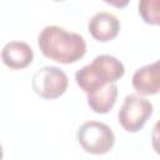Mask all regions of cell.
Listing matches in <instances>:
<instances>
[{"mask_svg":"<svg viewBox=\"0 0 160 160\" xmlns=\"http://www.w3.org/2000/svg\"><path fill=\"white\" fill-rule=\"evenodd\" d=\"M1 59L8 68L20 70L32 62L34 52L30 45L24 41H10L2 48Z\"/></svg>","mask_w":160,"mask_h":160,"instance_id":"cell-8","label":"cell"},{"mask_svg":"<svg viewBox=\"0 0 160 160\" xmlns=\"http://www.w3.org/2000/svg\"><path fill=\"white\" fill-rule=\"evenodd\" d=\"M54 1H62V0H54Z\"/></svg>","mask_w":160,"mask_h":160,"instance_id":"cell-13","label":"cell"},{"mask_svg":"<svg viewBox=\"0 0 160 160\" xmlns=\"http://www.w3.org/2000/svg\"><path fill=\"white\" fill-rule=\"evenodd\" d=\"M88 30L95 40L100 42H108L118 36L120 21L114 14L100 11L89 20Z\"/></svg>","mask_w":160,"mask_h":160,"instance_id":"cell-6","label":"cell"},{"mask_svg":"<svg viewBox=\"0 0 160 160\" xmlns=\"http://www.w3.org/2000/svg\"><path fill=\"white\" fill-rule=\"evenodd\" d=\"M132 86L141 95L160 92V60L138 69L132 75Z\"/></svg>","mask_w":160,"mask_h":160,"instance_id":"cell-7","label":"cell"},{"mask_svg":"<svg viewBox=\"0 0 160 160\" xmlns=\"http://www.w3.org/2000/svg\"><path fill=\"white\" fill-rule=\"evenodd\" d=\"M124 72L122 62L115 56L99 55L90 64L76 71L75 81L84 92L90 94L109 82L118 81L122 78Z\"/></svg>","mask_w":160,"mask_h":160,"instance_id":"cell-2","label":"cell"},{"mask_svg":"<svg viewBox=\"0 0 160 160\" xmlns=\"http://www.w3.org/2000/svg\"><path fill=\"white\" fill-rule=\"evenodd\" d=\"M69 79L66 74L56 66H44L39 69L31 80L32 90L42 99H58L68 89Z\"/></svg>","mask_w":160,"mask_h":160,"instance_id":"cell-5","label":"cell"},{"mask_svg":"<svg viewBox=\"0 0 160 160\" xmlns=\"http://www.w3.org/2000/svg\"><path fill=\"white\" fill-rule=\"evenodd\" d=\"M152 104L139 95H128L118 112L120 125L128 132L140 131L152 114Z\"/></svg>","mask_w":160,"mask_h":160,"instance_id":"cell-4","label":"cell"},{"mask_svg":"<svg viewBox=\"0 0 160 160\" xmlns=\"http://www.w3.org/2000/svg\"><path fill=\"white\" fill-rule=\"evenodd\" d=\"M138 10L146 24L160 25V0H139Z\"/></svg>","mask_w":160,"mask_h":160,"instance_id":"cell-10","label":"cell"},{"mask_svg":"<svg viewBox=\"0 0 160 160\" xmlns=\"http://www.w3.org/2000/svg\"><path fill=\"white\" fill-rule=\"evenodd\" d=\"M102 1H105L106 4H109V5L114 6V8L122 9V8L128 6V4H129L130 0H102Z\"/></svg>","mask_w":160,"mask_h":160,"instance_id":"cell-12","label":"cell"},{"mask_svg":"<svg viewBox=\"0 0 160 160\" xmlns=\"http://www.w3.org/2000/svg\"><path fill=\"white\" fill-rule=\"evenodd\" d=\"M76 139L80 146L89 154L102 155L109 152L115 144L112 130L104 122L88 121L76 131Z\"/></svg>","mask_w":160,"mask_h":160,"instance_id":"cell-3","label":"cell"},{"mask_svg":"<svg viewBox=\"0 0 160 160\" xmlns=\"http://www.w3.org/2000/svg\"><path fill=\"white\" fill-rule=\"evenodd\" d=\"M118 86L115 82H109L100 89L88 94V105L96 114H108L116 102Z\"/></svg>","mask_w":160,"mask_h":160,"instance_id":"cell-9","label":"cell"},{"mask_svg":"<svg viewBox=\"0 0 160 160\" xmlns=\"http://www.w3.org/2000/svg\"><path fill=\"white\" fill-rule=\"evenodd\" d=\"M38 46L42 55L61 64H72L86 52L84 38L56 25L45 26L38 36Z\"/></svg>","mask_w":160,"mask_h":160,"instance_id":"cell-1","label":"cell"},{"mask_svg":"<svg viewBox=\"0 0 160 160\" xmlns=\"http://www.w3.org/2000/svg\"><path fill=\"white\" fill-rule=\"evenodd\" d=\"M151 144L158 155H160V120H158L151 131Z\"/></svg>","mask_w":160,"mask_h":160,"instance_id":"cell-11","label":"cell"}]
</instances>
